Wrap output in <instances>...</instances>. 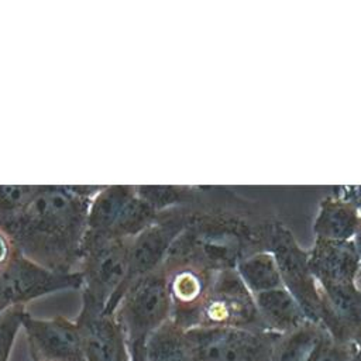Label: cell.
Instances as JSON below:
<instances>
[{"mask_svg":"<svg viewBox=\"0 0 361 361\" xmlns=\"http://www.w3.org/2000/svg\"><path fill=\"white\" fill-rule=\"evenodd\" d=\"M197 326L267 330L259 317L254 295L238 274L219 271L203 302Z\"/></svg>","mask_w":361,"mask_h":361,"instance_id":"obj_6","label":"cell"},{"mask_svg":"<svg viewBox=\"0 0 361 361\" xmlns=\"http://www.w3.org/2000/svg\"><path fill=\"white\" fill-rule=\"evenodd\" d=\"M354 361H361V348H360V351H358V354H357V357H355Z\"/></svg>","mask_w":361,"mask_h":361,"instance_id":"obj_22","label":"cell"},{"mask_svg":"<svg viewBox=\"0 0 361 361\" xmlns=\"http://www.w3.org/2000/svg\"><path fill=\"white\" fill-rule=\"evenodd\" d=\"M360 348H361V345H360Z\"/></svg>","mask_w":361,"mask_h":361,"instance_id":"obj_24","label":"cell"},{"mask_svg":"<svg viewBox=\"0 0 361 361\" xmlns=\"http://www.w3.org/2000/svg\"><path fill=\"white\" fill-rule=\"evenodd\" d=\"M23 329L34 361H87L76 320L62 316L37 319L25 312Z\"/></svg>","mask_w":361,"mask_h":361,"instance_id":"obj_9","label":"cell"},{"mask_svg":"<svg viewBox=\"0 0 361 361\" xmlns=\"http://www.w3.org/2000/svg\"><path fill=\"white\" fill-rule=\"evenodd\" d=\"M254 299L262 324L268 331L282 336L310 322L288 289L265 290L254 295Z\"/></svg>","mask_w":361,"mask_h":361,"instance_id":"obj_12","label":"cell"},{"mask_svg":"<svg viewBox=\"0 0 361 361\" xmlns=\"http://www.w3.org/2000/svg\"><path fill=\"white\" fill-rule=\"evenodd\" d=\"M71 288H83L80 272H54L20 254L0 272V305H25L35 298Z\"/></svg>","mask_w":361,"mask_h":361,"instance_id":"obj_8","label":"cell"},{"mask_svg":"<svg viewBox=\"0 0 361 361\" xmlns=\"http://www.w3.org/2000/svg\"><path fill=\"white\" fill-rule=\"evenodd\" d=\"M188 212L189 206L161 212L149 227L130 240L128 275L121 289L120 299L126 288L134 279L164 267L171 245L186 226Z\"/></svg>","mask_w":361,"mask_h":361,"instance_id":"obj_7","label":"cell"},{"mask_svg":"<svg viewBox=\"0 0 361 361\" xmlns=\"http://www.w3.org/2000/svg\"><path fill=\"white\" fill-rule=\"evenodd\" d=\"M158 217L135 186H106L93 196L87 214L90 237L131 240L149 227Z\"/></svg>","mask_w":361,"mask_h":361,"instance_id":"obj_4","label":"cell"},{"mask_svg":"<svg viewBox=\"0 0 361 361\" xmlns=\"http://www.w3.org/2000/svg\"><path fill=\"white\" fill-rule=\"evenodd\" d=\"M130 240L86 235L78 272L83 278V307L113 314L128 275Z\"/></svg>","mask_w":361,"mask_h":361,"instance_id":"obj_2","label":"cell"},{"mask_svg":"<svg viewBox=\"0 0 361 361\" xmlns=\"http://www.w3.org/2000/svg\"><path fill=\"white\" fill-rule=\"evenodd\" d=\"M87 361H131L126 336L114 314L83 307L76 319Z\"/></svg>","mask_w":361,"mask_h":361,"instance_id":"obj_11","label":"cell"},{"mask_svg":"<svg viewBox=\"0 0 361 361\" xmlns=\"http://www.w3.org/2000/svg\"><path fill=\"white\" fill-rule=\"evenodd\" d=\"M131 361H147L145 357V344H134L128 345Z\"/></svg>","mask_w":361,"mask_h":361,"instance_id":"obj_21","label":"cell"},{"mask_svg":"<svg viewBox=\"0 0 361 361\" xmlns=\"http://www.w3.org/2000/svg\"><path fill=\"white\" fill-rule=\"evenodd\" d=\"M94 186H37L25 207L0 226L27 258L61 274L78 272Z\"/></svg>","mask_w":361,"mask_h":361,"instance_id":"obj_1","label":"cell"},{"mask_svg":"<svg viewBox=\"0 0 361 361\" xmlns=\"http://www.w3.org/2000/svg\"><path fill=\"white\" fill-rule=\"evenodd\" d=\"M271 259L269 257L258 255L238 265V275L252 295L282 288V278Z\"/></svg>","mask_w":361,"mask_h":361,"instance_id":"obj_15","label":"cell"},{"mask_svg":"<svg viewBox=\"0 0 361 361\" xmlns=\"http://www.w3.org/2000/svg\"><path fill=\"white\" fill-rule=\"evenodd\" d=\"M37 186L0 185V224L18 214L30 202Z\"/></svg>","mask_w":361,"mask_h":361,"instance_id":"obj_19","label":"cell"},{"mask_svg":"<svg viewBox=\"0 0 361 361\" xmlns=\"http://www.w3.org/2000/svg\"><path fill=\"white\" fill-rule=\"evenodd\" d=\"M113 314L128 345L145 344L149 334L172 316L166 269L161 267L134 279L126 288Z\"/></svg>","mask_w":361,"mask_h":361,"instance_id":"obj_3","label":"cell"},{"mask_svg":"<svg viewBox=\"0 0 361 361\" xmlns=\"http://www.w3.org/2000/svg\"><path fill=\"white\" fill-rule=\"evenodd\" d=\"M24 314L25 305H14L0 313V361H8L17 333L23 329Z\"/></svg>","mask_w":361,"mask_h":361,"instance_id":"obj_18","label":"cell"},{"mask_svg":"<svg viewBox=\"0 0 361 361\" xmlns=\"http://www.w3.org/2000/svg\"><path fill=\"white\" fill-rule=\"evenodd\" d=\"M324 329L307 322L299 329L282 334L274 345L271 361H307Z\"/></svg>","mask_w":361,"mask_h":361,"instance_id":"obj_14","label":"cell"},{"mask_svg":"<svg viewBox=\"0 0 361 361\" xmlns=\"http://www.w3.org/2000/svg\"><path fill=\"white\" fill-rule=\"evenodd\" d=\"M192 361H271L281 334L268 330L196 326L185 330Z\"/></svg>","mask_w":361,"mask_h":361,"instance_id":"obj_5","label":"cell"},{"mask_svg":"<svg viewBox=\"0 0 361 361\" xmlns=\"http://www.w3.org/2000/svg\"><path fill=\"white\" fill-rule=\"evenodd\" d=\"M20 254L21 251L18 250L13 237L0 226V272L6 269Z\"/></svg>","mask_w":361,"mask_h":361,"instance_id":"obj_20","label":"cell"},{"mask_svg":"<svg viewBox=\"0 0 361 361\" xmlns=\"http://www.w3.org/2000/svg\"><path fill=\"white\" fill-rule=\"evenodd\" d=\"M137 193L158 213L190 206L196 202L197 193L190 188L183 186H135Z\"/></svg>","mask_w":361,"mask_h":361,"instance_id":"obj_16","label":"cell"},{"mask_svg":"<svg viewBox=\"0 0 361 361\" xmlns=\"http://www.w3.org/2000/svg\"><path fill=\"white\" fill-rule=\"evenodd\" d=\"M165 269L172 303L171 319L185 330L196 327L203 302L216 274L192 265H176Z\"/></svg>","mask_w":361,"mask_h":361,"instance_id":"obj_10","label":"cell"},{"mask_svg":"<svg viewBox=\"0 0 361 361\" xmlns=\"http://www.w3.org/2000/svg\"><path fill=\"white\" fill-rule=\"evenodd\" d=\"M147 361H192L185 329L172 319L157 329L145 341Z\"/></svg>","mask_w":361,"mask_h":361,"instance_id":"obj_13","label":"cell"},{"mask_svg":"<svg viewBox=\"0 0 361 361\" xmlns=\"http://www.w3.org/2000/svg\"><path fill=\"white\" fill-rule=\"evenodd\" d=\"M358 351V344L337 341L324 330L307 361H354Z\"/></svg>","mask_w":361,"mask_h":361,"instance_id":"obj_17","label":"cell"},{"mask_svg":"<svg viewBox=\"0 0 361 361\" xmlns=\"http://www.w3.org/2000/svg\"><path fill=\"white\" fill-rule=\"evenodd\" d=\"M6 309H7V307H6V306H3V305H0V313H1V312H3V310H6Z\"/></svg>","mask_w":361,"mask_h":361,"instance_id":"obj_23","label":"cell"}]
</instances>
